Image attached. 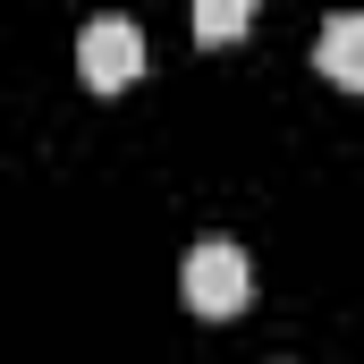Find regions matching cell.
I'll return each mask as SVG.
<instances>
[{"instance_id": "7a4b0ae2", "label": "cell", "mask_w": 364, "mask_h": 364, "mask_svg": "<svg viewBox=\"0 0 364 364\" xmlns=\"http://www.w3.org/2000/svg\"><path fill=\"white\" fill-rule=\"evenodd\" d=\"M77 68H85L93 93H119L144 77V34H136V17H93L85 34H77Z\"/></svg>"}, {"instance_id": "3957f363", "label": "cell", "mask_w": 364, "mask_h": 364, "mask_svg": "<svg viewBox=\"0 0 364 364\" xmlns=\"http://www.w3.org/2000/svg\"><path fill=\"white\" fill-rule=\"evenodd\" d=\"M314 68H322L331 85L364 93V9H348V17H331V26H322V43H314Z\"/></svg>"}, {"instance_id": "6da1fadb", "label": "cell", "mask_w": 364, "mask_h": 364, "mask_svg": "<svg viewBox=\"0 0 364 364\" xmlns=\"http://www.w3.org/2000/svg\"><path fill=\"white\" fill-rule=\"evenodd\" d=\"M178 288H186V305H195L203 322H229V314H246V305H255L246 246H229V237H203V246L178 263Z\"/></svg>"}, {"instance_id": "277c9868", "label": "cell", "mask_w": 364, "mask_h": 364, "mask_svg": "<svg viewBox=\"0 0 364 364\" xmlns=\"http://www.w3.org/2000/svg\"><path fill=\"white\" fill-rule=\"evenodd\" d=\"M246 26H255L246 0H203V9H195V43H237Z\"/></svg>"}]
</instances>
